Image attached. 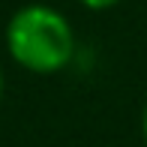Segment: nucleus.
Segmentation results:
<instances>
[{
	"label": "nucleus",
	"mask_w": 147,
	"mask_h": 147,
	"mask_svg": "<svg viewBox=\"0 0 147 147\" xmlns=\"http://www.w3.org/2000/svg\"><path fill=\"white\" fill-rule=\"evenodd\" d=\"M6 51L21 69L54 75L75 57V30L60 9L48 3H27L6 21Z\"/></svg>",
	"instance_id": "obj_1"
},
{
	"label": "nucleus",
	"mask_w": 147,
	"mask_h": 147,
	"mask_svg": "<svg viewBox=\"0 0 147 147\" xmlns=\"http://www.w3.org/2000/svg\"><path fill=\"white\" fill-rule=\"evenodd\" d=\"M78 3H81L84 9H93V12H102V9H111V6H117L120 0H78Z\"/></svg>",
	"instance_id": "obj_2"
},
{
	"label": "nucleus",
	"mask_w": 147,
	"mask_h": 147,
	"mask_svg": "<svg viewBox=\"0 0 147 147\" xmlns=\"http://www.w3.org/2000/svg\"><path fill=\"white\" fill-rule=\"evenodd\" d=\"M141 135H144V141H147V105H144V114H141Z\"/></svg>",
	"instance_id": "obj_3"
},
{
	"label": "nucleus",
	"mask_w": 147,
	"mask_h": 147,
	"mask_svg": "<svg viewBox=\"0 0 147 147\" xmlns=\"http://www.w3.org/2000/svg\"><path fill=\"white\" fill-rule=\"evenodd\" d=\"M0 99H3V72H0Z\"/></svg>",
	"instance_id": "obj_4"
}]
</instances>
